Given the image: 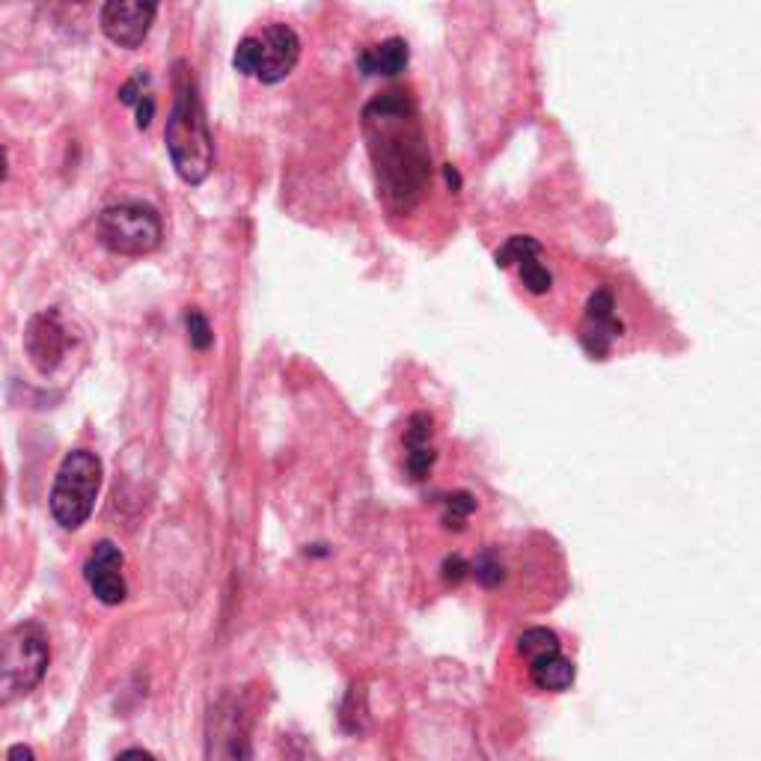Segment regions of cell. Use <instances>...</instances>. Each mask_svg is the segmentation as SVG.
<instances>
[{"label": "cell", "mask_w": 761, "mask_h": 761, "mask_svg": "<svg viewBox=\"0 0 761 761\" xmlns=\"http://www.w3.org/2000/svg\"><path fill=\"white\" fill-rule=\"evenodd\" d=\"M164 140L178 178L185 185H203L215 164V143L208 134L197 78L185 59H176L173 66V108H170Z\"/></svg>", "instance_id": "7a4b0ae2"}, {"label": "cell", "mask_w": 761, "mask_h": 761, "mask_svg": "<svg viewBox=\"0 0 761 761\" xmlns=\"http://www.w3.org/2000/svg\"><path fill=\"white\" fill-rule=\"evenodd\" d=\"M435 420L428 414H414L405 428V446H407V470L411 479H425L432 465H435V446H432V428Z\"/></svg>", "instance_id": "7c38bea8"}, {"label": "cell", "mask_w": 761, "mask_h": 761, "mask_svg": "<svg viewBox=\"0 0 761 761\" xmlns=\"http://www.w3.org/2000/svg\"><path fill=\"white\" fill-rule=\"evenodd\" d=\"M185 325H188L191 346L197 348V351H208V348H211V343H215V334H211L208 318L203 316L199 309H191L188 316H185Z\"/></svg>", "instance_id": "ac0fdd59"}, {"label": "cell", "mask_w": 761, "mask_h": 761, "mask_svg": "<svg viewBox=\"0 0 761 761\" xmlns=\"http://www.w3.org/2000/svg\"><path fill=\"white\" fill-rule=\"evenodd\" d=\"M574 663L565 657L563 652H554V654H544V657H539V661L530 663V678H533V684L539 687V691H547V693H563L568 691L574 684Z\"/></svg>", "instance_id": "4fadbf2b"}, {"label": "cell", "mask_w": 761, "mask_h": 761, "mask_svg": "<svg viewBox=\"0 0 761 761\" xmlns=\"http://www.w3.org/2000/svg\"><path fill=\"white\" fill-rule=\"evenodd\" d=\"M164 227L159 211L143 203H119L99 215V241L119 257H146L161 248Z\"/></svg>", "instance_id": "8992f818"}, {"label": "cell", "mask_w": 761, "mask_h": 761, "mask_svg": "<svg viewBox=\"0 0 761 761\" xmlns=\"http://www.w3.org/2000/svg\"><path fill=\"white\" fill-rule=\"evenodd\" d=\"M72 346L69 330L59 322L57 309H42L30 318L24 327V351H28L30 363L36 367V372L48 376L59 367V360L66 357Z\"/></svg>", "instance_id": "ba28073f"}, {"label": "cell", "mask_w": 761, "mask_h": 761, "mask_svg": "<svg viewBox=\"0 0 761 761\" xmlns=\"http://www.w3.org/2000/svg\"><path fill=\"white\" fill-rule=\"evenodd\" d=\"M624 334V325L616 318V297L610 289H595L589 304H586L584 325H580V343H584L586 355L595 360H604L610 355L613 343Z\"/></svg>", "instance_id": "9c48e42d"}, {"label": "cell", "mask_w": 761, "mask_h": 761, "mask_svg": "<svg viewBox=\"0 0 761 761\" xmlns=\"http://www.w3.org/2000/svg\"><path fill=\"white\" fill-rule=\"evenodd\" d=\"M444 176H446V182H449V188H453V191L461 188V178H458V173H455V167H449V164H446V167H444Z\"/></svg>", "instance_id": "603a6c76"}, {"label": "cell", "mask_w": 761, "mask_h": 761, "mask_svg": "<svg viewBox=\"0 0 761 761\" xmlns=\"http://www.w3.org/2000/svg\"><path fill=\"white\" fill-rule=\"evenodd\" d=\"M48 633L40 622L15 624L0 640V708L24 699L48 673Z\"/></svg>", "instance_id": "3957f363"}, {"label": "cell", "mask_w": 761, "mask_h": 761, "mask_svg": "<svg viewBox=\"0 0 761 761\" xmlns=\"http://www.w3.org/2000/svg\"><path fill=\"white\" fill-rule=\"evenodd\" d=\"M474 509H476V500H474V494H467V491H458V494L446 497L444 500L446 530H461V524L470 518Z\"/></svg>", "instance_id": "e0dca14e"}, {"label": "cell", "mask_w": 761, "mask_h": 761, "mask_svg": "<svg viewBox=\"0 0 761 761\" xmlns=\"http://www.w3.org/2000/svg\"><path fill=\"white\" fill-rule=\"evenodd\" d=\"M10 761H36V755H33V750L30 747H24V743H15V747H10V755H7Z\"/></svg>", "instance_id": "44dd1931"}, {"label": "cell", "mask_w": 761, "mask_h": 761, "mask_svg": "<svg viewBox=\"0 0 761 761\" xmlns=\"http://www.w3.org/2000/svg\"><path fill=\"white\" fill-rule=\"evenodd\" d=\"M363 134L376 167L378 194L393 211H411L432 178L428 143L411 93L390 89L369 101L363 110Z\"/></svg>", "instance_id": "6da1fadb"}, {"label": "cell", "mask_w": 761, "mask_h": 761, "mask_svg": "<svg viewBox=\"0 0 761 761\" xmlns=\"http://www.w3.org/2000/svg\"><path fill=\"white\" fill-rule=\"evenodd\" d=\"M0 505H3V470H0Z\"/></svg>", "instance_id": "d4e9b609"}, {"label": "cell", "mask_w": 761, "mask_h": 761, "mask_svg": "<svg viewBox=\"0 0 761 761\" xmlns=\"http://www.w3.org/2000/svg\"><path fill=\"white\" fill-rule=\"evenodd\" d=\"M467 572H470V565H467L461 556H446V563H444L446 584H461V580L467 577Z\"/></svg>", "instance_id": "ffe728a7"}, {"label": "cell", "mask_w": 761, "mask_h": 761, "mask_svg": "<svg viewBox=\"0 0 761 761\" xmlns=\"http://www.w3.org/2000/svg\"><path fill=\"white\" fill-rule=\"evenodd\" d=\"M101 458L89 449H75L63 458L54 488H51V514L63 530H80L96 509L101 491Z\"/></svg>", "instance_id": "277c9868"}, {"label": "cell", "mask_w": 761, "mask_h": 761, "mask_svg": "<svg viewBox=\"0 0 761 761\" xmlns=\"http://www.w3.org/2000/svg\"><path fill=\"white\" fill-rule=\"evenodd\" d=\"M526 257H542V244L530 236H512L509 241H505L503 248L497 250L494 262H497V268H509V265H518V262Z\"/></svg>", "instance_id": "9a60e30c"}, {"label": "cell", "mask_w": 761, "mask_h": 761, "mask_svg": "<svg viewBox=\"0 0 761 761\" xmlns=\"http://www.w3.org/2000/svg\"><path fill=\"white\" fill-rule=\"evenodd\" d=\"M159 7L143 0H110L101 7V30L113 45L134 51L143 45L149 30L155 24Z\"/></svg>", "instance_id": "52a82bcc"}, {"label": "cell", "mask_w": 761, "mask_h": 761, "mask_svg": "<svg viewBox=\"0 0 761 761\" xmlns=\"http://www.w3.org/2000/svg\"><path fill=\"white\" fill-rule=\"evenodd\" d=\"M407 59H411L407 42L399 40V36H390V40L378 42V45L360 48L357 69L363 72L367 78H393V75L407 69Z\"/></svg>", "instance_id": "8fae6325"}, {"label": "cell", "mask_w": 761, "mask_h": 761, "mask_svg": "<svg viewBox=\"0 0 761 761\" xmlns=\"http://www.w3.org/2000/svg\"><path fill=\"white\" fill-rule=\"evenodd\" d=\"M113 761H155V759H152L146 750H126V752H119Z\"/></svg>", "instance_id": "7402d4cb"}, {"label": "cell", "mask_w": 761, "mask_h": 761, "mask_svg": "<svg viewBox=\"0 0 761 761\" xmlns=\"http://www.w3.org/2000/svg\"><path fill=\"white\" fill-rule=\"evenodd\" d=\"M301 59V40L289 24H268L238 42L232 66L262 84H280L295 72Z\"/></svg>", "instance_id": "5b68a950"}, {"label": "cell", "mask_w": 761, "mask_h": 761, "mask_svg": "<svg viewBox=\"0 0 761 761\" xmlns=\"http://www.w3.org/2000/svg\"><path fill=\"white\" fill-rule=\"evenodd\" d=\"M518 271H521V280L524 286L533 292V295H547L554 289V274L539 262V257H526L518 262Z\"/></svg>", "instance_id": "2e32d148"}, {"label": "cell", "mask_w": 761, "mask_h": 761, "mask_svg": "<svg viewBox=\"0 0 761 761\" xmlns=\"http://www.w3.org/2000/svg\"><path fill=\"white\" fill-rule=\"evenodd\" d=\"M7 178V149L0 146V182Z\"/></svg>", "instance_id": "cb8c5ba5"}, {"label": "cell", "mask_w": 761, "mask_h": 761, "mask_svg": "<svg viewBox=\"0 0 761 761\" xmlns=\"http://www.w3.org/2000/svg\"><path fill=\"white\" fill-rule=\"evenodd\" d=\"M476 577H479L485 586L500 584V580H503V565L494 563L491 556H482V559L476 563Z\"/></svg>", "instance_id": "d6986e66"}, {"label": "cell", "mask_w": 761, "mask_h": 761, "mask_svg": "<svg viewBox=\"0 0 761 761\" xmlns=\"http://www.w3.org/2000/svg\"><path fill=\"white\" fill-rule=\"evenodd\" d=\"M518 649H521V654L526 657V663L539 661L544 654L563 652V649H559V637H556L554 631H547V628H530V631L521 633Z\"/></svg>", "instance_id": "5bb4252c"}, {"label": "cell", "mask_w": 761, "mask_h": 761, "mask_svg": "<svg viewBox=\"0 0 761 761\" xmlns=\"http://www.w3.org/2000/svg\"><path fill=\"white\" fill-rule=\"evenodd\" d=\"M122 563L126 556L113 542H99L93 547L87 565H84V577H87L89 589L99 598L101 604L108 607H117V604L126 601V577H122Z\"/></svg>", "instance_id": "30bf717a"}]
</instances>
